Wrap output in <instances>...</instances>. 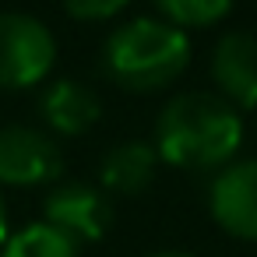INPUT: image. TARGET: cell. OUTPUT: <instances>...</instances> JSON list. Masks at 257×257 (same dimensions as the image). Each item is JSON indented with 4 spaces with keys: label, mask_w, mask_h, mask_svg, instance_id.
<instances>
[{
    "label": "cell",
    "mask_w": 257,
    "mask_h": 257,
    "mask_svg": "<svg viewBox=\"0 0 257 257\" xmlns=\"http://www.w3.org/2000/svg\"><path fill=\"white\" fill-rule=\"evenodd\" d=\"M67 15L81 18V22H99V18H113L116 11L127 8V0H64Z\"/></svg>",
    "instance_id": "7c38bea8"
},
{
    "label": "cell",
    "mask_w": 257,
    "mask_h": 257,
    "mask_svg": "<svg viewBox=\"0 0 257 257\" xmlns=\"http://www.w3.org/2000/svg\"><path fill=\"white\" fill-rule=\"evenodd\" d=\"M8 243V211H4V197H0V250Z\"/></svg>",
    "instance_id": "4fadbf2b"
},
{
    "label": "cell",
    "mask_w": 257,
    "mask_h": 257,
    "mask_svg": "<svg viewBox=\"0 0 257 257\" xmlns=\"http://www.w3.org/2000/svg\"><path fill=\"white\" fill-rule=\"evenodd\" d=\"M173 25H208L229 15L232 0H155Z\"/></svg>",
    "instance_id": "8fae6325"
},
{
    "label": "cell",
    "mask_w": 257,
    "mask_h": 257,
    "mask_svg": "<svg viewBox=\"0 0 257 257\" xmlns=\"http://www.w3.org/2000/svg\"><path fill=\"white\" fill-rule=\"evenodd\" d=\"M43 215H46L43 222L57 225L60 232H67L78 243L102 239L106 229L113 225V204H109L106 190L95 183H81V180L57 183L43 201Z\"/></svg>",
    "instance_id": "277c9868"
},
{
    "label": "cell",
    "mask_w": 257,
    "mask_h": 257,
    "mask_svg": "<svg viewBox=\"0 0 257 257\" xmlns=\"http://www.w3.org/2000/svg\"><path fill=\"white\" fill-rule=\"evenodd\" d=\"M211 78L222 88V99L232 106H257V36L229 32L215 43Z\"/></svg>",
    "instance_id": "52a82bcc"
},
{
    "label": "cell",
    "mask_w": 257,
    "mask_h": 257,
    "mask_svg": "<svg viewBox=\"0 0 257 257\" xmlns=\"http://www.w3.org/2000/svg\"><path fill=\"white\" fill-rule=\"evenodd\" d=\"M208 208L229 236L257 243V159L225 166L211 183Z\"/></svg>",
    "instance_id": "8992f818"
},
{
    "label": "cell",
    "mask_w": 257,
    "mask_h": 257,
    "mask_svg": "<svg viewBox=\"0 0 257 257\" xmlns=\"http://www.w3.org/2000/svg\"><path fill=\"white\" fill-rule=\"evenodd\" d=\"M60 173V148L50 134L36 127H4L0 131V183L8 187H39Z\"/></svg>",
    "instance_id": "5b68a950"
},
{
    "label": "cell",
    "mask_w": 257,
    "mask_h": 257,
    "mask_svg": "<svg viewBox=\"0 0 257 257\" xmlns=\"http://www.w3.org/2000/svg\"><path fill=\"white\" fill-rule=\"evenodd\" d=\"M190 60V39L180 25L162 18H134L120 25L102 50V64L109 78L131 92L166 88L183 74Z\"/></svg>",
    "instance_id": "7a4b0ae2"
},
{
    "label": "cell",
    "mask_w": 257,
    "mask_h": 257,
    "mask_svg": "<svg viewBox=\"0 0 257 257\" xmlns=\"http://www.w3.org/2000/svg\"><path fill=\"white\" fill-rule=\"evenodd\" d=\"M243 141V120L232 102L211 92L173 95L155 120L159 159L183 169H225Z\"/></svg>",
    "instance_id": "6da1fadb"
},
{
    "label": "cell",
    "mask_w": 257,
    "mask_h": 257,
    "mask_svg": "<svg viewBox=\"0 0 257 257\" xmlns=\"http://www.w3.org/2000/svg\"><path fill=\"white\" fill-rule=\"evenodd\" d=\"M57 60L53 32L22 11H0V88L39 85Z\"/></svg>",
    "instance_id": "3957f363"
},
{
    "label": "cell",
    "mask_w": 257,
    "mask_h": 257,
    "mask_svg": "<svg viewBox=\"0 0 257 257\" xmlns=\"http://www.w3.org/2000/svg\"><path fill=\"white\" fill-rule=\"evenodd\" d=\"M159 152L148 141H120L102 155L99 180L113 194H141L155 180Z\"/></svg>",
    "instance_id": "9c48e42d"
},
{
    "label": "cell",
    "mask_w": 257,
    "mask_h": 257,
    "mask_svg": "<svg viewBox=\"0 0 257 257\" xmlns=\"http://www.w3.org/2000/svg\"><path fill=\"white\" fill-rule=\"evenodd\" d=\"M39 109H43L46 127H53L57 134H85V131L102 116L99 95H95L88 85L74 81V78L53 81V85L43 92Z\"/></svg>",
    "instance_id": "ba28073f"
},
{
    "label": "cell",
    "mask_w": 257,
    "mask_h": 257,
    "mask_svg": "<svg viewBox=\"0 0 257 257\" xmlns=\"http://www.w3.org/2000/svg\"><path fill=\"white\" fill-rule=\"evenodd\" d=\"M152 257H187V253H173V250H166V253H152Z\"/></svg>",
    "instance_id": "5bb4252c"
},
{
    "label": "cell",
    "mask_w": 257,
    "mask_h": 257,
    "mask_svg": "<svg viewBox=\"0 0 257 257\" xmlns=\"http://www.w3.org/2000/svg\"><path fill=\"white\" fill-rule=\"evenodd\" d=\"M0 257H81V243L50 222H32L8 236Z\"/></svg>",
    "instance_id": "30bf717a"
}]
</instances>
